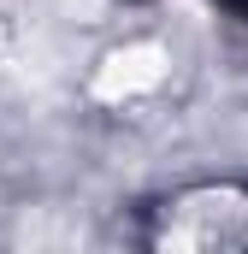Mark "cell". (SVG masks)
<instances>
[{
	"label": "cell",
	"mask_w": 248,
	"mask_h": 254,
	"mask_svg": "<svg viewBox=\"0 0 248 254\" xmlns=\"http://www.w3.org/2000/svg\"><path fill=\"white\" fill-rule=\"evenodd\" d=\"M83 24L60 0H0V83L42 89L65 71V48Z\"/></svg>",
	"instance_id": "6da1fadb"
},
{
	"label": "cell",
	"mask_w": 248,
	"mask_h": 254,
	"mask_svg": "<svg viewBox=\"0 0 248 254\" xmlns=\"http://www.w3.org/2000/svg\"><path fill=\"white\" fill-rule=\"evenodd\" d=\"M166 249H248V195L243 190H201L178 201L166 219Z\"/></svg>",
	"instance_id": "7a4b0ae2"
},
{
	"label": "cell",
	"mask_w": 248,
	"mask_h": 254,
	"mask_svg": "<svg viewBox=\"0 0 248 254\" xmlns=\"http://www.w3.org/2000/svg\"><path fill=\"white\" fill-rule=\"evenodd\" d=\"M166 71H172V54L160 42H130V48H119L113 60L95 71V95L101 101H136V95L160 89Z\"/></svg>",
	"instance_id": "3957f363"
},
{
	"label": "cell",
	"mask_w": 248,
	"mask_h": 254,
	"mask_svg": "<svg viewBox=\"0 0 248 254\" xmlns=\"http://www.w3.org/2000/svg\"><path fill=\"white\" fill-rule=\"evenodd\" d=\"M18 243H30V249H36V243H83V225H77V219H65V225H54V219H36V225H30V219H24Z\"/></svg>",
	"instance_id": "277c9868"
}]
</instances>
